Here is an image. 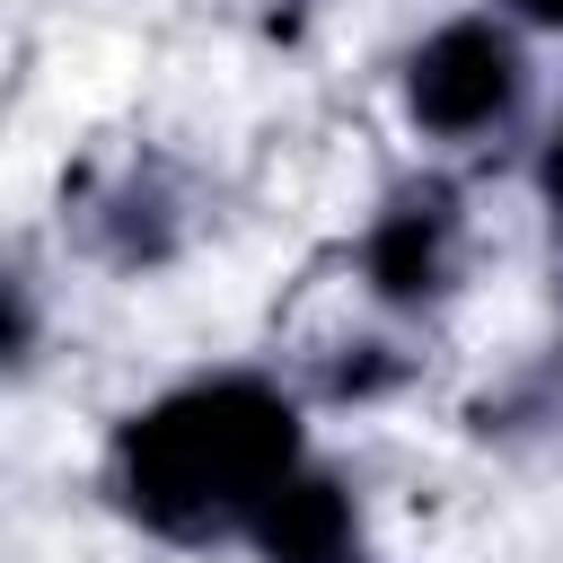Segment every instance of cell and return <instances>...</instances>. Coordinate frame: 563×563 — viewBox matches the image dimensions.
<instances>
[{"instance_id": "2", "label": "cell", "mask_w": 563, "mask_h": 563, "mask_svg": "<svg viewBox=\"0 0 563 563\" xmlns=\"http://www.w3.org/2000/svg\"><path fill=\"white\" fill-rule=\"evenodd\" d=\"M405 106H413V123L440 132V141L493 132V123L519 106V53H510V35L484 26V18L440 26V35L405 62Z\"/></svg>"}, {"instance_id": "1", "label": "cell", "mask_w": 563, "mask_h": 563, "mask_svg": "<svg viewBox=\"0 0 563 563\" xmlns=\"http://www.w3.org/2000/svg\"><path fill=\"white\" fill-rule=\"evenodd\" d=\"M299 466V413L264 378H202L158 396L114 440V493L158 537H220L246 528L255 501Z\"/></svg>"}, {"instance_id": "3", "label": "cell", "mask_w": 563, "mask_h": 563, "mask_svg": "<svg viewBox=\"0 0 563 563\" xmlns=\"http://www.w3.org/2000/svg\"><path fill=\"white\" fill-rule=\"evenodd\" d=\"M361 264H369L378 299H431V290H449V273H457V194L449 185H405L378 211Z\"/></svg>"}, {"instance_id": "5", "label": "cell", "mask_w": 563, "mask_h": 563, "mask_svg": "<svg viewBox=\"0 0 563 563\" xmlns=\"http://www.w3.org/2000/svg\"><path fill=\"white\" fill-rule=\"evenodd\" d=\"M545 194H554V229H563V132L545 141Z\"/></svg>"}, {"instance_id": "6", "label": "cell", "mask_w": 563, "mask_h": 563, "mask_svg": "<svg viewBox=\"0 0 563 563\" xmlns=\"http://www.w3.org/2000/svg\"><path fill=\"white\" fill-rule=\"evenodd\" d=\"M519 9H528V18H563V0H519Z\"/></svg>"}, {"instance_id": "4", "label": "cell", "mask_w": 563, "mask_h": 563, "mask_svg": "<svg viewBox=\"0 0 563 563\" xmlns=\"http://www.w3.org/2000/svg\"><path fill=\"white\" fill-rule=\"evenodd\" d=\"M246 537H255L264 563H352V501H343V484L290 466V475L255 501Z\"/></svg>"}]
</instances>
